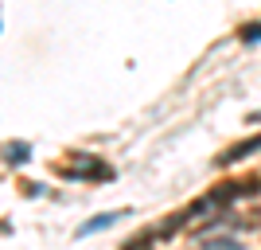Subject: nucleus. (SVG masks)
<instances>
[{
  "instance_id": "obj_1",
  "label": "nucleus",
  "mask_w": 261,
  "mask_h": 250,
  "mask_svg": "<svg viewBox=\"0 0 261 250\" xmlns=\"http://www.w3.org/2000/svg\"><path fill=\"white\" fill-rule=\"evenodd\" d=\"M117 215H121V211H106V215L90 219V223H82V227H78V239H86V235H94V231H106V227H113V223H117Z\"/></svg>"
},
{
  "instance_id": "obj_2",
  "label": "nucleus",
  "mask_w": 261,
  "mask_h": 250,
  "mask_svg": "<svg viewBox=\"0 0 261 250\" xmlns=\"http://www.w3.org/2000/svg\"><path fill=\"white\" fill-rule=\"evenodd\" d=\"M253 149H261V137H253V141H246V145H234V149L222 156V164H234V161H242V156H250Z\"/></svg>"
},
{
  "instance_id": "obj_3",
  "label": "nucleus",
  "mask_w": 261,
  "mask_h": 250,
  "mask_svg": "<svg viewBox=\"0 0 261 250\" xmlns=\"http://www.w3.org/2000/svg\"><path fill=\"white\" fill-rule=\"evenodd\" d=\"M250 121H253V125H261V109H257V113H250Z\"/></svg>"
}]
</instances>
